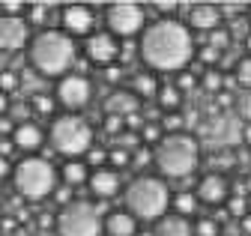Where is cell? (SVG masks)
<instances>
[{
  "label": "cell",
  "mask_w": 251,
  "mask_h": 236,
  "mask_svg": "<svg viewBox=\"0 0 251 236\" xmlns=\"http://www.w3.org/2000/svg\"><path fill=\"white\" fill-rule=\"evenodd\" d=\"M195 51H198L195 33L179 18L150 21L147 30L141 33V42H138V54L150 66V72H168V75L185 72L188 63L195 60Z\"/></svg>",
  "instance_id": "obj_1"
},
{
  "label": "cell",
  "mask_w": 251,
  "mask_h": 236,
  "mask_svg": "<svg viewBox=\"0 0 251 236\" xmlns=\"http://www.w3.org/2000/svg\"><path fill=\"white\" fill-rule=\"evenodd\" d=\"M78 48H75V39L66 36L63 30L51 27V30H39L30 36V45H27V63L33 66L42 78H63L69 75L75 60H78Z\"/></svg>",
  "instance_id": "obj_2"
},
{
  "label": "cell",
  "mask_w": 251,
  "mask_h": 236,
  "mask_svg": "<svg viewBox=\"0 0 251 236\" xmlns=\"http://www.w3.org/2000/svg\"><path fill=\"white\" fill-rule=\"evenodd\" d=\"M123 210H129L138 221H159L171 212V186L162 176L152 173H138L126 186L123 194Z\"/></svg>",
  "instance_id": "obj_3"
},
{
  "label": "cell",
  "mask_w": 251,
  "mask_h": 236,
  "mask_svg": "<svg viewBox=\"0 0 251 236\" xmlns=\"http://www.w3.org/2000/svg\"><path fill=\"white\" fill-rule=\"evenodd\" d=\"M152 165L159 167L162 180H188L201 165L198 138L188 135V132L165 135L159 141V146L152 150Z\"/></svg>",
  "instance_id": "obj_4"
},
{
  "label": "cell",
  "mask_w": 251,
  "mask_h": 236,
  "mask_svg": "<svg viewBox=\"0 0 251 236\" xmlns=\"http://www.w3.org/2000/svg\"><path fill=\"white\" fill-rule=\"evenodd\" d=\"M93 138H96V132L81 114H60L48 126V143L63 159H84L93 146Z\"/></svg>",
  "instance_id": "obj_5"
},
{
  "label": "cell",
  "mask_w": 251,
  "mask_h": 236,
  "mask_svg": "<svg viewBox=\"0 0 251 236\" xmlns=\"http://www.w3.org/2000/svg\"><path fill=\"white\" fill-rule=\"evenodd\" d=\"M60 173L57 167L42 159V156H24L15 167H12V186L24 200H45L54 194V189L60 186Z\"/></svg>",
  "instance_id": "obj_6"
},
{
  "label": "cell",
  "mask_w": 251,
  "mask_h": 236,
  "mask_svg": "<svg viewBox=\"0 0 251 236\" xmlns=\"http://www.w3.org/2000/svg\"><path fill=\"white\" fill-rule=\"evenodd\" d=\"M57 236H102V212L93 200H72L54 218Z\"/></svg>",
  "instance_id": "obj_7"
},
{
  "label": "cell",
  "mask_w": 251,
  "mask_h": 236,
  "mask_svg": "<svg viewBox=\"0 0 251 236\" xmlns=\"http://www.w3.org/2000/svg\"><path fill=\"white\" fill-rule=\"evenodd\" d=\"M105 24L108 33L117 39H132L147 30V6L135 3V0H117V3L105 6Z\"/></svg>",
  "instance_id": "obj_8"
},
{
  "label": "cell",
  "mask_w": 251,
  "mask_h": 236,
  "mask_svg": "<svg viewBox=\"0 0 251 236\" xmlns=\"http://www.w3.org/2000/svg\"><path fill=\"white\" fill-rule=\"evenodd\" d=\"M93 99V81L87 75H78V72H69L63 75L54 87V102L60 108H66L69 114H78L90 105Z\"/></svg>",
  "instance_id": "obj_9"
},
{
  "label": "cell",
  "mask_w": 251,
  "mask_h": 236,
  "mask_svg": "<svg viewBox=\"0 0 251 236\" xmlns=\"http://www.w3.org/2000/svg\"><path fill=\"white\" fill-rule=\"evenodd\" d=\"M57 18H60L63 33L72 36V39H87V36L96 33V12H93L87 3H66V6H60Z\"/></svg>",
  "instance_id": "obj_10"
},
{
  "label": "cell",
  "mask_w": 251,
  "mask_h": 236,
  "mask_svg": "<svg viewBox=\"0 0 251 236\" xmlns=\"http://www.w3.org/2000/svg\"><path fill=\"white\" fill-rule=\"evenodd\" d=\"M84 57L90 63L108 69V66H114V60L120 57V39L111 36L108 30H96L93 36H87V42H84Z\"/></svg>",
  "instance_id": "obj_11"
},
{
  "label": "cell",
  "mask_w": 251,
  "mask_h": 236,
  "mask_svg": "<svg viewBox=\"0 0 251 236\" xmlns=\"http://www.w3.org/2000/svg\"><path fill=\"white\" fill-rule=\"evenodd\" d=\"M30 45V24L24 15H0V51L15 54Z\"/></svg>",
  "instance_id": "obj_12"
},
{
  "label": "cell",
  "mask_w": 251,
  "mask_h": 236,
  "mask_svg": "<svg viewBox=\"0 0 251 236\" xmlns=\"http://www.w3.org/2000/svg\"><path fill=\"white\" fill-rule=\"evenodd\" d=\"M195 194H198V203L218 206V203H225V200L230 197V183H227V176H225V173L212 170V173H203L201 180H198Z\"/></svg>",
  "instance_id": "obj_13"
},
{
  "label": "cell",
  "mask_w": 251,
  "mask_h": 236,
  "mask_svg": "<svg viewBox=\"0 0 251 236\" xmlns=\"http://www.w3.org/2000/svg\"><path fill=\"white\" fill-rule=\"evenodd\" d=\"M222 21H225V15H222V6H215V3H192L188 6V21H185V27L188 30H198V33H212V30H218L222 27Z\"/></svg>",
  "instance_id": "obj_14"
},
{
  "label": "cell",
  "mask_w": 251,
  "mask_h": 236,
  "mask_svg": "<svg viewBox=\"0 0 251 236\" xmlns=\"http://www.w3.org/2000/svg\"><path fill=\"white\" fill-rule=\"evenodd\" d=\"M87 189H90V194L96 197V200H111V197H117V194L123 191L120 170H114V167H99V170H93Z\"/></svg>",
  "instance_id": "obj_15"
},
{
  "label": "cell",
  "mask_w": 251,
  "mask_h": 236,
  "mask_svg": "<svg viewBox=\"0 0 251 236\" xmlns=\"http://www.w3.org/2000/svg\"><path fill=\"white\" fill-rule=\"evenodd\" d=\"M45 141H48V135L36 126V123H18L15 126V132H12V143H15V150H21V153H27V156H36L42 146H45Z\"/></svg>",
  "instance_id": "obj_16"
},
{
  "label": "cell",
  "mask_w": 251,
  "mask_h": 236,
  "mask_svg": "<svg viewBox=\"0 0 251 236\" xmlns=\"http://www.w3.org/2000/svg\"><path fill=\"white\" fill-rule=\"evenodd\" d=\"M102 111H105V117H129V114H138L141 111V99L132 90L120 87V90H114V93L105 96Z\"/></svg>",
  "instance_id": "obj_17"
},
{
  "label": "cell",
  "mask_w": 251,
  "mask_h": 236,
  "mask_svg": "<svg viewBox=\"0 0 251 236\" xmlns=\"http://www.w3.org/2000/svg\"><path fill=\"white\" fill-rule=\"evenodd\" d=\"M102 230L105 236H138V218L129 210H111L102 218Z\"/></svg>",
  "instance_id": "obj_18"
},
{
  "label": "cell",
  "mask_w": 251,
  "mask_h": 236,
  "mask_svg": "<svg viewBox=\"0 0 251 236\" xmlns=\"http://www.w3.org/2000/svg\"><path fill=\"white\" fill-rule=\"evenodd\" d=\"M155 236H195V221H188L176 212H168L155 221Z\"/></svg>",
  "instance_id": "obj_19"
},
{
  "label": "cell",
  "mask_w": 251,
  "mask_h": 236,
  "mask_svg": "<svg viewBox=\"0 0 251 236\" xmlns=\"http://www.w3.org/2000/svg\"><path fill=\"white\" fill-rule=\"evenodd\" d=\"M90 165L84 162V159H69L66 165H63V170H60V180H63V186H69V189H78V186H87L90 183Z\"/></svg>",
  "instance_id": "obj_20"
},
{
  "label": "cell",
  "mask_w": 251,
  "mask_h": 236,
  "mask_svg": "<svg viewBox=\"0 0 251 236\" xmlns=\"http://www.w3.org/2000/svg\"><path fill=\"white\" fill-rule=\"evenodd\" d=\"M54 12H60V9H54L51 3H27L24 18H27V24H30V27H36V33H39V30H51Z\"/></svg>",
  "instance_id": "obj_21"
},
{
  "label": "cell",
  "mask_w": 251,
  "mask_h": 236,
  "mask_svg": "<svg viewBox=\"0 0 251 236\" xmlns=\"http://www.w3.org/2000/svg\"><path fill=\"white\" fill-rule=\"evenodd\" d=\"M159 78H155V72H150V69H144V72H138L135 78H132V84H129V90L138 96V99H155L159 96Z\"/></svg>",
  "instance_id": "obj_22"
},
{
  "label": "cell",
  "mask_w": 251,
  "mask_h": 236,
  "mask_svg": "<svg viewBox=\"0 0 251 236\" xmlns=\"http://www.w3.org/2000/svg\"><path fill=\"white\" fill-rule=\"evenodd\" d=\"M171 212H176L182 218H192L198 212V194L188 191V189H179L176 194H171Z\"/></svg>",
  "instance_id": "obj_23"
},
{
  "label": "cell",
  "mask_w": 251,
  "mask_h": 236,
  "mask_svg": "<svg viewBox=\"0 0 251 236\" xmlns=\"http://www.w3.org/2000/svg\"><path fill=\"white\" fill-rule=\"evenodd\" d=\"M155 102H159V108L168 111V114H179V108H182V93L176 90L174 84H162V87H159V96H155Z\"/></svg>",
  "instance_id": "obj_24"
},
{
  "label": "cell",
  "mask_w": 251,
  "mask_h": 236,
  "mask_svg": "<svg viewBox=\"0 0 251 236\" xmlns=\"http://www.w3.org/2000/svg\"><path fill=\"white\" fill-rule=\"evenodd\" d=\"M138 135H141V143H144V146L155 150V146H159V141L165 138V129H162V123H150V120H147Z\"/></svg>",
  "instance_id": "obj_25"
},
{
  "label": "cell",
  "mask_w": 251,
  "mask_h": 236,
  "mask_svg": "<svg viewBox=\"0 0 251 236\" xmlns=\"http://www.w3.org/2000/svg\"><path fill=\"white\" fill-rule=\"evenodd\" d=\"M27 105H30V111L39 114V117H51L54 114V96L51 93H33Z\"/></svg>",
  "instance_id": "obj_26"
},
{
  "label": "cell",
  "mask_w": 251,
  "mask_h": 236,
  "mask_svg": "<svg viewBox=\"0 0 251 236\" xmlns=\"http://www.w3.org/2000/svg\"><path fill=\"white\" fill-rule=\"evenodd\" d=\"M233 111L242 117L245 123H251V90H236V96H233Z\"/></svg>",
  "instance_id": "obj_27"
},
{
  "label": "cell",
  "mask_w": 251,
  "mask_h": 236,
  "mask_svg": "<svg viewBox=\"0 0 251 236\" xmlns=\"http://www.w3.org/2000/svg\"><path fill=\"white\" fill-rule=\"evenodd\" d=\"M84 162L90 165V170L108 167V150H105V146H96V143H93L90 150H87V156H84Z\"/></svg>",
  "instance_id": "obj_28"
},
{
  "label": "cell",
  "mask_w": 251,
  "mask_h": 236,
  "mask_svg": "<svg viewBox=\"0 0 251 236\" xmlns=\"http://www.w3.org/2000/svg\"><path fill=\"white\" fill-rule=\"evenodd\" d=\"M18 87H21V78H18V72H15V69H0V93L12 96Z\"/></svg>",
  "instance_id": "obj_29"
},
{
  "label": "cell",
  "mask_w": 251,
  "mask_h": 236,
  "mask_svg": "<svg viewBox=\"0 0 251 236\" xmlns=\"http://www.w3.org/2000/svg\"><path fill=\"white\" fill-rule=\"evenodd\" d=\"M225 206H227V212H230L233 218H245V215H248V200H245V194H230V197L225 200Z\"/></svg>",
  "instance_id": "obj_30"
},
{
  "label": "cell",
  "mask_w": 251,
  "mask_h": 236,
  "mask_svg": "<svg viewBox=\"0 0 251 236\" xmlns=\"http://www.w3.org/2000/svg\"><path fill=\"white\" fill-rule=\"evenodd\" d=\"M236 84H239V90H251V57L248 54L236 63Z\"/></svg>",
  "instance_id": "obj_31"
},
{
  "label": "cell",
  "mask_w": 251,
  "mask_h": 236,
  "mask_svg": "<svg viewBox=\"0 0 251 236\" xmlns=\"http://www.w3.org/2000/svg\"><path fill=\"white\" fill-rule=\"evenodd\" d=\"M203 45H209V48H215L218 54H222V51L230 45V30H225V27H218V30H212V33H209V39H206Z\"/></svg>",
  "instance_id": "obj_32"
},
{
  "label": "cell",
  "mask_w": 251,
  "mask_h": 236,
  "mask_svg": "<svg viewBox=\"0 0 251 236\" xmlns=\"http://www.w3.org/2000/svg\"><path fill=\"white\" fill-rule=\"evenodd\" d=\"M108 162L114 170H123V167H129L132 165V153L129 150H120V146H114V150H108Z\"/></svg>",
  "instance_id": "obj_33"
},
{
  "label": "cell",
  "mask_w": 251,
  "mask_h": 236,
  "mask_svg": "<svg viewBox=\"0 0 251 236\" xmlns=\"http://www.w3.org/2000/svg\"><path fill=\"white\" fill-rule=\"evenodd\" d=\"M218 221L215 218H198L195 221V236H218Z\"/></svg>",
  "instance_id": "obj_34"
},
{
  "label": "cell",
  "mask_w": 251,
  "mask_h": 236,
  "mask_svg": "<svg viewBox=\"0 0 251 236\" xmlns=\"http://www.w3.org/2000/svg\"><path fill=\"white\" fill-rule=\"evenodd\" d=\"M222 81H225V75L222 72H218V69H209L206 75H203V90H209V93H218V90H222Z\"/></svg>",
  "instance_id": "obj_35"
},
{
  "label": "cell",
  "mask_w": 251,
  "mask_h": 236,
  "mask_svg": "<svg viewBox=\"0 0 251 236\" xmlns=\"http://www.w3.org/2000/svg\"><path fill=\"white\" fill-rule=\"evenodd\" d=\"M72 194H75V189H69V186H57L51 197H54V203L63 210V206H69V203H72Z\"/></svg>",
  "instance_id": "obj_36"
},
{
  "label": "cell",
  "mask_w": 251,
  "mask_h": 236,
  "mask_svg": "<svg viewBox=\"0 0 251 236\" xmlns=\"http://www.w3.org/2000/svg\"><path fill=\"white\" fill-rule=\"evenodd\" d=\"M150 162H152V150H150V146H138V150L132 153V165H135V167L144 170Z\"/></svg>",
  "instance_id": "obj_37"
},
{
  "label": "cell",
  "mask_w": 251,
  "mask_h": 236,
  "mask_svg": "<svg viewBox=\"0 0 251 236\" xmlns=\"http://www.w3.org/2000/svg\"><path fill=\"white\" fill-rule=\"evenodd\" d=\"M198 57H201L206 66H212V69H215V63H222V54H218L215 48H209V45H203V48L198 51Z\"/></svg>",
  "instance_id": "obj_38"
},
{
  "label": "cell",
  "mask_w": 251,
  "mask_h": 236,
  "mask_svg": "<svg viewBox=\"0 0 251 236\" xmlns=\"http://www.w3.org/2000/svg\"><path fill=\"white\" fill-rule=\"evenodd\" d=\"M150 9H152V12H162V18H176L179 3H152Z\"/></svg>",
  "instance_id": "obj_39"
},
{
  "label": "cell",
  "mask_w": 251,
  "mask_h": 236,
  "mask_svg": "<svg viewBox=\"0 0 251 236\" xmlns=\"http://www.w3.org/2000/svg\"><path fill=\"white\" fill-rule=\"evenodd\" d=\"M27 12V3H21V0H6L3 3V15H24Z\"/></svg>",
  "instance_id": "obj_40"
},
{
  "label": "cell",
  "mask_w": 251,
  "mask_h": 236,
  "mask_svg": "<svg viewBox=\"0 0 251 236\" xmlns=\"http://www.w3.org/2000/svg\"><path fill=\"white\" fill-rule=\"evenodd\" d=\"M6 176H12V162L0 156V180H6Z\"/></svg>",
  "instance_id": "obj_41"
},
{
  "label": "cell",
  "mask_w": 251,
  "mask_h": 236,
  "mask_svg": "<svg viewBox=\"0 0 251 236\" xmlns=\"http://www.w3.org/2000/svg\"><path fill=\"white\" fill-rule=\"evenodd\" d=\"M12 150H15V143H12V141H0V156H3V159H9Z\"/></svg>",
  "instance_id": "obj_42"
},
{
  "label": "cell",
  "mask_w": 251,
  "mask_h": 236,
  "mask_svg": "<svg viewBox=\"0 0 251 236\" xmlns=\"http://www.w3.org/2000/svg\"><path fill=\"white\" fill-rule=\"evenodd\" d=\"M0 233H3V236H12V233H15V221H12V218L0 221Z\"/></svg>",
  "instance_id": "obj_43"
},
{
  "label": "cell",
  "mask_w": 251,
  "mask_h": 236,
  "mask_svg": "<svg viewBox=\"0 0 251 236\" xmlns=\"http://www.w3.org/2000/svg\"><path fill=\"white\" fill-rule=\"evenodd\" d=\"M120 75H123V69H120V66H108V69H105V78H108V81H117Z\"/></svg>",
  "instance_id": "obj_44"
},
{
  "label": "cell",
  "mask_w": 251,
  "mask_h": 236,
  "mask_svg": "<svg viewBox=\"0 0 251 236\" xmlns=\"http://www.w3.org/2000/svg\"><path fill=\"white\" fill-rule=\"evenodd\" d=\"M6 114H9V96L0 93V117H6Z\"/></svg>",
  "instance_id": "obj_45"
},
{
  "label": "cell",
  "mask_w": 251,
  "mask_h": 236,
  "mask_svg": "<svg viewBox=\"0 0 251 236\" xmlns=\"http://www.w3.org/2000/svg\"><path fill=\"white\" fill-rule=\"evenodd\" d=\"M239 227H242V233H245V236H251V212H248L245 218H239Z\"/></svg>",
  "instance_id": "obj_46"
},
{
  "label": "cell",
  "mask_w": 251,
  "mask_h": 236,
  "mask_svg": "<svg viewBox=\"0 0 251 236\" xmlns=\"http://www.w3.org/2000/svg\"><path fill=\"white\" fill-rule=\"evenodd\" d=\"M239 138H242V143H248V146H251V123H245V126H242V135H239Z\"/></svg>",
  "instance_id": "obj_47"
},
{
  "label": "cell",
  "mask_w": 251,
  "mask_h": 236,
  "mask_svg": "<svg viewBox=\"0 0 251 236\" xmlns=\"http://www.w3.org/2000/svg\"><path fill=\"white\" fill-rule=\"evenodd\" d=\"M242 48H245V54L251 57V30H248V33L242 36Z\"/></svg>",
  "instance_id": "obj_48"
},
{
  "label": "cell",
  "mask_w": 251,
  "mask_h": 236,
  "mask_svg": "<svg viewBox=\"0 0 251 236\" xmlns=\"http://www.w3.org/2000/svg\"><path fill=\"white\" fill-rule=\"evenodd\" d=\"M245 194H251V173L245 176Z\"/></svg>",
  "instance_id": "obj_49"
},
{
  "label": "cell",
  "mask_w": 251,
  "mask_h": 236,
  "mask_svg": "<svg viewBox=\"0 0 251 236\" xmlns=\"http://www.w3.org/2000/svg\"><path fill=\"white\" fill-rule=\"evenodd\" d=\"M138 236H155V230H138Z\"/></svg>",
  "instance_id": "obj_50"
},
{
  "label": "cell",
  "mask_w": 251,
  "mask_h": 236,
  "mask_svg": "<svg viewBox=\"0 0 251 236\" xmlns=\"http://www.w3.org/2000/svg\"><path fill=\"white\" fill-rule=\"evenodd\" d=\"M248 21H251V6H248Z\"/></svg>",
  "instance_id": "obj_51"
},
{
  "label": "cell",
  "mask_w": 251,
  "mask_h": 236,
  "mask_svg": "<svg viewBox=\"0 0 251 236\" xmlns=\"http://www.w3.org/2000/svg\"><path fill=\"white\" fill-rule=\"evenodd\" d=\"M0 15H3V3H0Z\"/></svg>",
  "instance_id": "obj_52"
}]
</instances>
